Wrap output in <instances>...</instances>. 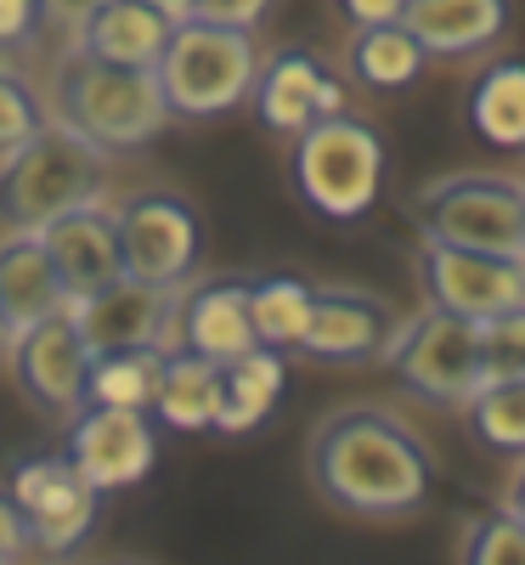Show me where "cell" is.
Instances as JSON below:
<instances>
[{
  "label": "cell",
  "mask_w": 525,
  "mask_h": 565,
  "mask_svg": "<svg viewBox=\"0 0 525 565\" xmlns=\"http://www.w3.org/2000/svg\"><path fill=\"white\" fill-rule=\"evenodd\" d=\"M306 476L328 509L351 521H407L436 492V452L390 407H333L306 441Z\"/></svg>",
  "instance_id": "6da1fadb"
},
{
  "label": "cell",
  "mask_w": 525,
  "mask_h": 565,
  "mask_svg": "<svg viewBox=\"0 0 525 565\" xmlns=\"http://www.w3.org/2000/svg\"><path fill=\"white\" fill-rule=\"evenodd\" d=\"M108 186V153L57 114L23 148L0 153V232H40L63 210L97 204Z\"/></svg>",
  "instance_id": "7a4b0ae2"
},
{
  "label": "cell",
  "mask_w": 525,
  "mask_h": 565,
  "mask_svg": "<svg viewBox=\"0 0 525 565\" xmlns=\"http://www.w3.org/2000/svg\"><path fill=\"white\" fill-rule=\"evenodd\" d=\"M385 164H390L385 136L356 114H328V119L306 125L289 148L294 199L328 226H356L378 210Z\"/></svg>",
  "instance_id": "3957f363"
},
{
  "label": "cell",
  "mask_w": 525,
  "mask_h": 565,
  "mask_svg": "<svg viewBox=\"0 0 525 565\" xmlns=\"http://www.w3.org/2000/svg\"><path fill=\"white\" fill-rule=\"evenodd\" d=\"M63 125H74L85 141L114 159V153H141L170 130V103L153 68H119V63H97L68 52V63L57 68V108Z\"/></svg>",
  "instance_id": "277c9868"
},
{
  "label": "cell",
  "mask_w": 525,
  "mask_h": 565,
  "mask_svg": "<svg viewBox=\"0 0 525 565\" xmlns=\"http://www.w3.org/2000/svg\"><path fill=\"white\" fill-rule=\"evenodd\" d=\"M255 68H260V45L249 29L181 18L164 40V57L153 74L175 119H221L249 103Z\"/></svg>",
  "instance_id": "5b68a950"
},
{
  "label": "cell",
  "mask_w": 525,
  "mask_h": 565,
  "mask_svg": "<svg viewBox=\"0 0 525 565\" xmlns=\"http://www.w3.org/2000/svg\"><path fill=\"white\" fill-rule=\"evenodd\" d=\"M413 226L436 244L525 260V181L497 170L436 175L413 193Z\"/></svg>",
  "instance_id": "8992f818"
},
{
  "label": "cell",
  "mask_w": 525,
  "mask_h": 565,
  "mask_svg": "<svg viewBox=\"0 0 525 565\" xmlns=\"http://www.w3.org/2000/svg\"><path fill=\"white\" fill-rule=\"evenodd\" d=\"M396 380L436 402V407H469V396L486 385L481 373V322H469L458 311H441V306H424L418 317L396 322L385 351H378Z\"/></svg>",
  "instance_id": "52a82bcc"
},
{
  "label": "cell",
  "mask_w": 525,
  "mask_h": 565,
  "mask_svg": "<svg viewBox=\"0 0 525 565\" xmlns=\"http://www.w3.org/2000/svg\"><path fill=\"white\" fill-rule=\"evenodd\" d=\"M125 277L153 289H186L204 260V215L181 186H136L114 204Z\"/></svg>",
  "instance_id": "ba28073f"
},
{
  "label": "cell",
  "mask_w": 525,
  "mask_h": 565,
  "mask_svg": "<svg viewBox=\"0 0 525 565\" xmlns=\"http://www.w3.org/2000/svg\"><path fill=\"white\" fill-rule=\"evenodd\" d=\"M7 492L23 509L29 548H40L45 559L79 554L90 543V532H97V521H103V492L68 463L63 447H45V452L18 458Z\"/></svg>",
  "instance_id": "9c48e42d"
},
{
  "label": "cell",
  "mask_w": 525,
  "mask_h": 565,
  "mask_svg": "<svg viewBox=\"0 0 525 565\" xmlns=\"http://www.w3.org/2000/svg\"><path fill=\"white\" fill-rule=\"evenodd\" d=\"M159 424L153 413H136V407H97L85 402L68 424H63V452L79 476L97 487L103 498L141 487L159 469Z\"/></svg>",
  "instance_id": "30bf717a"
},
{
  "label": "cell",
  "mask_w": 525,
  "mask_h": 565,
  "mask_svg": "<svg viewBox=\"0 0 525 565\" xmlns=\"http://www.w3.org/2000/svg\"><path fill=\"white\" fill-rule=\"evenodd\" d=\"M244 108L260 119V130L294 141L306 125H317L328 114H345V79L311 45H277V52L260 57Z\"/></svg>",
  "instance_id": "8fae6325"
},
{
  "label": "cell",
  "mask_w": 525,
  "mask_h": 565,
  "mask_svg": "<svg viewBox=\"0 0 525 565\" xmlns=\"http://www.w3.org/2000/svg\"><path fill=\"white\" fill-rule=\"evenodd\" d=\"M418 289L441 311H458L469 322H492V317L525 306V260L424 238L418 244Z\"/></svg>",
  "instance_id": "7c38bea8"
},
{
  "label": "cell",
  "mask_w": 525,
  "mask_h": 565,
  "mask_svg": "<svg viewBox=\"0 0 525 565\" xmlns=\"http://www.w3.org/2000/svg\"><path fill=\"white\" fill-rule=\"evenodd\" d=\"M12 373H18V391L29 396V407L52 424H68L85 407V373H90V345L79 340V328L63 311L40 317L34 328L12 340Z\"/></svg>",
  "instance_id": "4fadbf2b"
},
{
  "label": "cell",
  "mask_w": 525,
  "mask_h": 565,
  "mask_svg": "<svg viewBox=\"0 0 525 565\" xmlns=\"http://www.w3.org/2000/svg\"><path fill=\"white\" fill-rule=\"evenodd\" d=\"M396 322L401 317L390 311V300H378L367 289H345V282H328V289L311 295V317H306V334H300L294 356H306L317 367L378 362Z\"/></svg>",
  "instance_id": "5bb4252c"
},
{
  "label": "cell",
  "mask_w": 525,
  "mask_h": 565,
  "mask_svg": "<svg viewBox=\"0 0 525 565\" xmlns=\"http://www.w3.org/2000/svg\"><path fill=\"white\" fill-rule=\"evenodd\" d=\"M175 295L181 289H153L136 277H114L97 295L68 300V317L79 328V340L97 351H130V345H164L175 334Z\"/></svg>",
  "instance_id": "9a60e30c"
},
{
  "label": "cell",
  "mask_w": 525,
  "mask_h": 565,
  "mask_svg": "<svg viewBox=\"0 0 525 565\" xmlns=\"http://www.w3.org/2000/svg\"><path fill=\"white\" fill-rule=\"evenodd\" d=\"M249 345H260V340H255V322H249V277L244 271L193 277L175 295L170 351H199L210 362H232Z\"/></svg>",
  "instance_id": "2e32d148"
},
{
  "label": "cell",
  "mask_w": 525,
  "mask_h": 565,
  "mask_svg": "<svg viewBox=\"0 0 525 565\" xmlns=\"http://www.w3.org/2000/svg\"><path fill=\"white\" fill-rule=\"evenodd\" d=\"M40 249L52 260V271L63 277L68 300L79 295H97L103 282L125 277V260H119V232H114V210L97 199V204H79V210H63L57 221H45L40 232Z\"/></svg>",
  "instance_id": "e0dca14e"
},
{
  "label": "cell",
  "mask_w": 525,
  "mask_h": 565,
  "mask_svg": "<svg viewBox=\"0 0 525 565\" xmlns=\"http://www.w3.org/2000/svg\"><path fill=\"white\" fill-rule=\"evenodd\" d=\"M514 23V0H407L401 29L424 45V57H481Z\"/></svg>",
  "instance_id": "ac0fdd59"
},
{
  "label": "cell",
  "mask_w": 525,
  "mask_h": 565,
  "mask_svg": "<svg viewBox=\"0 0 525 565\" xmlns=\"http://www.w3.org/2000/svg\"><path fill=\"white\" fill-rule=\"evenodd\" d=\"M170 29H175V18H164L148 0H103L74 29V52L97 57V63H119V68H159Z\"/></svg>",
  "instance_id": "d6986e66"
},
{
  "label": "cell",
  "mask_w": 525,
  "mask_h": 565,
  "mask_svg": "<svg viewBox=\"0 0 525 565\" xmlns=\"http://www.w3.org/2000/svg\"><path fill=\"white\" fill-rule=\"evenodd\" d=\"M289 385V351L249 345L244 356L221 362V407H215V436H249L271 418Z\"/></svg>",
  "instance_id": "ffe728a7"
},
{
  "label": "cell",
  "mask_w": 525,
  "mask_h": 565,
  "mask_svg": "<svg viewBox=\"0 0 525 565\" xmlns=\"http://www.w3.org/2000/svg\"><path fill=\"white\" fill-rule=\"evenodd\" d=\"M63 306H68V289L52 271V260H45L34 232H0V317H7L12 340Z\"/></svg>",
  "instance_id": "44dd1931"
},
{
  "label": "cell",
  "mask_w": 525,
  "mask_h": 565,
  "mask_svg": "<svg viewBox=\"0 0 525 565\" xmlns=\"http://www.w3.org/2000/svg\"><path fill=\"white\" fill-rule=\"evenodd\" d=\"M215 407H221V362L199 351H164V373L153 391V424L170 436H199L215 430Z\"/></svg>",
  "instance_id": "7402d4cb"
},
{
  "label": "cell",
  "mask_w": 525,
  "mask_h": 565,
  "mask_svg": "<svg viewBox=\"0 0 525 565\" xmlns=\"http://www.w3.org/2000/svg\"><path fill=\"white\" fill-rule=\"evenodd\" d=\"M463 119L486 148L525 153V63L503 57V63L474 74L469 97H463Z\"/></svg>",
  "instance_id": "603a6c76"
},
{
  "label": "cell",
  "mask_w": 525,
  "mask_h": 565,
  "mask_svg": "<svg viewBox=\"0 0 525 565\" xmlns=\"http://www.w3.org/2000/svg\"><path fill=\"white\" fill-rule=\"evenodd\" d=\"M164 373V345H130V351H97L85 373V402L97 407H136L148 413Z\"/></svg>",
  "instance_id": "cb8c5ba5"
},
{
  "label": "cell",
  "mask_w": 525,
  "mask_h": 565,
  "mask_svg": "<svg viewBox=\"0 0 525 565\" xmlns=\"http://www.w3.org/2000/svg\"><path fill=\"white\" fill-rule=\"evenodd\" d=\"M311 295H317V282H306L300 271H260V277H249L255 340L277 345V351H294L300 334H306V317H311Z\"/></svg>",
  "instance_id": "d4e9b609"
},
{
  "label": "cell",
  "mask_w": 525,
  "mask_h": 565,
  "mask_svg": "<svg viewBox=\"0 0 525 565\" xmlns=\"http://www.w3.org/2000/svg\"><path fill=\"white\" fill-rule=\"evenodd\" d=\"M345 63H351V74L367 90H407V85H418L429 57H424V45L401 23H385V29H356Z\"/></svg>",
  "instance_id": "484cf974"
},
{
  "label": "cell",
  "mask_w": 525,
  "mask_h": 565,
  "mask_svg": "<svg viewBox=\"0 0 525 565\" xmlns=\"http://www.w3.org/2000/svg\"><path fill=\"white\" fill-rule=\"evenodd\" d=\"M469 430L492 452H519L525 458V380H492L469 396Z\"/></svg>",
  "instance_id": "4316f807"
},
{
  "label": "cell",
  "mask_w": 525,
  "mask_h": 565,
  "mask_svg": "<svg viewBox=\"0 0 525 565\" xmlns=\"http://www.w3.org/2000/svg\"><path fill=\"white\" fill-rule=\"evenodd\" d=\"M458 565H525V526L508 509L474 514L463 532V548H458Z\"/></svg>",
  "instance_id": "83f0119b"
},
{
  "label": "cell",
  "mask_w": 525,
  "mask_h": 565,
  "mask_svg": "<svg viewBox=\"0 0 525 565\" xmlns=\"http://www.w3.org/2000/svg\"><path fill=\"white\" fill-rule=\"evenodd\" d=\"M45 119H52V108H45V97L29 85V74H23V68L0 74V153L23 148V141H29Z\"/></svg>",
  "instance_id": "f1b7e54d"
},
{
  "label": "cell",
  "mask_w": 525,
  "mask_h": 565,
  "mask_svg": "<svg viewBox=\"0 0 525 565\" xmlns=\"http://www.w3.org/2000/svg\"><path fill=\"white\" fill-rule=\"evenodd\" d=\"M481 373L492 380H525V306L481 322Z\"/></svg>",
  "instance_id": "f546056e"
},
{
  "label": "cell",
  "mask_w": 525,
  "mask_h": 565,
  "mask_svg": "<svg viewBox=\"0 0 525 565\" xmlns=\"http://www.w3.org/2000/svg\"><path fill=\"white\" fill-rule=\"evenodd\" d=\"M40 29H45L40 0H0V40L7 45H29Z\"/></svg>",
  "instance_id": "4dcf8cb0"
},
{
  "label": "cell",
  "mask_w": 525,
  "mask_h": 565,
  "mask_svg": "<svg viewBox=\"0 0 525 565\" xmlns=\"http://www.w3.org/2000/svg\"><path fill=\"white\" fill-rule=\"evenodd\" d=\"M29 554V526H23V509L12 503V492L0 487V559L18 565Z\"/></svg>",
  "instance_id": "1f68e13d"
},
{
  "label": "cell",
  "mask_w": 525,
  "mask_h": 565,
  "mask_svg": "<svg viewBox=\"0 0 525 565\" xmlns=\"http://www.w3.org/2000/svg\"><path fill=\"white\" fill-rule=\"evenodd\" d=\"M340 12L351 29H385V23H401L407 0H340Z\"/></svg>",
  "instance_id": "d6a6232c"
},
{
  "label": "cell",
  "mask_w": 525,
  "mask_h": 565,
  "mask_svg": "<svg viewBox=\"0 0 525 565\" xmlns=\"http://www.w3.org/2000/svg\"><path fill=\"white\" fill-rule=\"evenodd\" d=\"M103 0H40V18H45V29H79L90 12H97Z\"/></svg>",
  "instance_id": "836d02e7"
},
{
  "label": "cell",
  "mask_w": 525,
  "mask_h": 565,
  "mask_svg": "<svg viewBox=\"0 0 525 565\" xmlns=\"http://www.w3.org/2000/svg\"><path fill=\"white\" fill-rule=\"evenodd\" d=\"M503 509L514 514V521L525 526V463H519V476H514V487H508V498H503Z\"/></svg>",
  "instance_id": "e575fe53"
},
{
  "label": "cell",
  "mask_w": 525,
  "mask_h": 565,
  "mask_svg": "<svg viewBox=\"0 0 525 565\" xmlns=\"http://www.w3.org/2000/svg\"><path fill=\"white\" fill-rule=\"evenodd\" d=\"M148 7H159V12L175 18V23H181V18H193V0H148Z\"/></svg>",
  "instance_id": "d590c367"
},
{
  "label": "cell",
  "mask_w": 525,
  "mask_h": 565,
  "mask_svg": "<svg viewBox=\"0 0 525 565\" xmlns=\"http://www.w3.org/2000/svg\"><path fill=\"white\" fill-rule=\"evenodd\" d=\"M12 68H23V63H18V45L0 40V74H12Z\"/></svg>",
  "instance_id": "8d00e7d4"
},
{
  "label": "cell",
  "mask_w": 525,
  "mask_h": 565,
  "mask_svg": "<svg viewBox=\"0 0 525 565\" xmlns=\"http://www.w3.org/2000/svg\"><path fill=\"white\" fill-rule=\"evenodd\" d=\"M12 356V328H7V317H0V362Z\"/></svg>",
  "instance_id": "74e56055"
},
{
  "label": "cell",
  "mask_w": 525,
  "mask_h": 565,
  "mask_svg": "<svg viewBox=\"0 0 525 565\" xmlns=\"http://www.w3.org/2000/svg\"><path fill=\"white\" fill-rule=\"evenodd\" d=\"M108 565H148V559H136V554H119V559H108Z\"/></svg>",
  "instance_id": "f35d334b"
},
{
  "label": "cell",
  "mask_w": 525,
  "mask_h": 565,
  "mask_svg": "<svg viewBox=\"0 0 525 565\" xmlns=\"http://www.w3.org/2000/svg\"><path fill=\"white\" fill-rule=\"evenodd\" d=\"M199 7H210V0H193V12H199Z\"/></svg>",
  "instance_id": "ab89813d"
},
{
  "label": "cell",
  "mask_w": 525,
  "mask_h": 565,
  "mask_svg": "<svg viewBox=\"0 0 525 565\" xmlns=\"http://www.w3.org/2000/svg\"><path fill=\"white\" fill-rule=\"evenodd\" d=\"M0 565H7V559H0Z\"/></svg>",
  "instance_id": "60d3db41"
}]
</instances>
